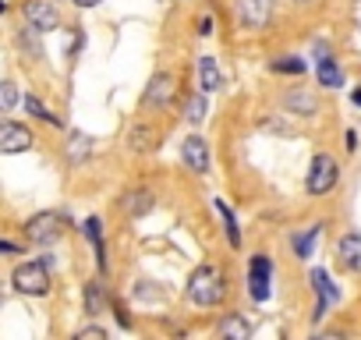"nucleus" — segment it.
<instances>
[{
  "label": "nucleus",
  "mask_w": 361,
  "mask_h": 340,
  "mask_svg": "<svg viewBox=\"0 0 361 340\" xmlns=\"http://www.w3.org/2000/svg\"><path fill=\"white\" fill-rule=\"evenodd\" d=\"M188 298L195 301V305H202V308H209V305H220L224 298H227V277H224V269H216V266H199L192 277H188Z\"/></svg>",
  "instance_id": "nucleus-1"
},
{
  "label": "nucleus",
  "mask_w": 361,
  "mask_h": 340,
  "mask_svg": "<svg viewBox=\"0 0 361 340\" xmlns=\"http://www.w3.org/2000/svg\"><path fill=\"white\" fill-rule=\"evenodd\" d=\"M11 287L25 298H47L50 294V269L47 259H32V262H18L11 269Z\"/></svg>",
  "instance_id": "nucleus-2"
},
{
  "label": "nucleus",
  "mask_w": 361,
  "mask_h": 340,
  "mask_svg": "<svg viewBox=\"0 0 361 340\" xmlns=\"http://www.w3.org/2000/svg\"><path fill=\"white\" fill-rule=\"evenodd\" d=\"M336 181H340V163H336L333 156H326V152L312 156L308 178H305L308 195H326V192H333V188H336Z\"/></svg>",
  "instance_id": "nucleus-3"
},
{
  "label": "nucleus",
  "mask_w": 361,
  "mask_h": 340,
  "mask_svg": "<svg viewBox=\"0 0 361 340\" xmlns=\"http://www.w3.org/2000/svg\"><path fill=\"white\" fill-rule=\"evenodd\" d=\"M61 234H64V217L61 213L47 210V213H36V217L25 220V238L32 245H54Z\"/></svg>",
  "instance_id": "nucleus-4"
},
{
  "label": "nucleus",
  "mask_w": 361,
  "mask_h": 340,
  "mask_svg": "<svg viewBox=\"0 0 361 340\" xmlns=\"http://www.w3.org/2000/svg\"><path fill=\"white\" fill-rule=\"evenodd\" d=\"M32 142H36L32 128H25V124H18V121H11V117H0V152H4V156L29 152Z\"/></svg>",
  "instance_id": "nucleus-5"
},
{
  "label": "nucleus",
  "mask_w": 361,
  "mask_h": 340,
  "mask_svg": "<svg viewBox=\"0 0 361 340\" xmlns=\"http://www.w3.org/2000/svg\"><path fill=\"white\" fill-rule=\"evenodd\" d=\"M22 15H25V22H29L32 32H54L61 25V15L54 8V0H25Z\"/></svg>",
  "instance_id": "nucleus-6"
},
{
  "label": "nucleus",
  "mask_w": 361,
  "mask_h": 340,
  "mask_svg": "<svg viewBox=\"0 0 361 340\" xmlns=\"http://www.w3.org/2000/svg\"><path fill=\"white\" fill-rule=\"evenodd\" d=\"M180 159H185V166L195 170V174H209V145H206V138L188 135L185 142H180Z\"/></svg>",
  "instance_id": "nucleus-7"
},
{
  "label": "nucleus",
  "mask_w": 361,
  "mask_h": 340,
  "mask_svg": "<svg viewBox=\"0 0 361 340\" xmlns=\"http://www.w3.org/2000/svg\"><path fill=\"white\" fill-rule=\"evenodd\" d=\"M234 11H238V25L255 32V29H266L269 22V0H238Z\"/></svg>",
  "instance_id": "nucleus-8"
},
{
  "label": "nucleus",
  "mask_w": 361,
  "mask_h": 340,
  "mask_svg": "<svg viewBox=\"0 0 361 340\" xmlns=\"http://www.w3.org/2000/svg\"><path fill=\"white\" fill-rule=\"evenodd\" d=\"M269 277H273V262L266 255H255L248 269V291L255 301H269Z\"/></svg>",
  "instance_id": "nucleus-9"
},
{
  "label": "nucleus",
  "mask_w": 361,
  "mask_h": 340,
  "mask_svg": "<svg viewBox=\"0 0 361 340\" xmlns=\"http://www.w3.org/2000/svg\"><path fill=\"white\" fill-rule=\"evenodd\" d=\"M312 287H315V294H319V305H315V315H312V319L319 322V319L329 312V305L340 298V291L333 287V280H329L326 269H312Z\"/></svg>",
  "instance_id": "nucleus-10"
},
{
  "label": "nucleus",
  "mask_w": 361,
  "mask_h": 340,
  "mask_svg": "<svg viewBox=\"0 0 361 340\" xmlns=\"http://www.w3.org/2000/svg\"><path fill=\"white\" fill-rule=\"evenodd\" d=\"M173 92H177V82H173V75H152V82H149V89H145V103L149 107H166L170 99H173Z\"/></svg>",
  "instance_id": "nucleus-11"
},
{
  "label": "nucleus",
  "mask_w": 361,
  "mask_h": 340,
  "mask_svg": "<svg viewBox=\"0 0 361 340\" xmlns=\"http://www.w3.org/2000/svg\"><path fill=\"white\" fill-rule=\"evenodd\" d=\"M336 255L347 273H361V234H343L336 245Z\"/></svg>",
  "instance_id": "nucleus-12"
},
{
  "label": "nucleus",
  "mask_w": 361,
  "mask_h": 340,
  "mask_svg": "<svg viewBox=\"0 0 361 340\" xmlns=\"http://www.w3.org/2000/svg\"><path fill=\"white\" fill-rule=\"evenodd\" d=\"M199 85H202V92H220L224 71H220L216 57H199Z\"/></svg>",
  "instance_id": "nucleus-13"
},
{
  "label": "nucleus",
  "mask_w": 361,
  "mask_h": 340,
  "mask_svg": "<svg viewBox=\"0 0 361 340\" xmlns=\"http://www.w3.org/2000/svg\"><path fill=\"white\" fill-rule=\"evenodd\" d=\"M213 210H216V213H220V220H224V231H227L231 248H241V227H238V217L231 213V206H227L224 199H213Z\"/></svg>",
  "instance_id": "nucleus-14"
},
{
  "label": "nucleus",
  "mask_w": 361,
  "mask_h": 340,
  "mask_svg": "<svg viewBox=\"0 0 361 340\" xmlns=\"http://www.w3.org/2000/svg\"><path fill=\"white\" fill-rule=\"evenodd\" d=\"M248 333H252V322H248L245 315L231 312V315H224V319H220V336H231V340H248Z\"/></svg>",
  "instance_id": "nucleus-15"
},
{
  "label": "nucleus",
  "mask_w": 361,
  "mask_h": 340,
  "mask_svg": "<svg viewBox=\"0 0 361 340\" xmlns=\"http://www.w3.org/2000/svg\"><path fill=\"white\" fill-rule=\"evenodd\" d=\"M82 231H85V238L92 241V248H96V266H99V269H106V245H103V227H99V220H96V217H89Z\"/></svg>",
  "instance_id": "nucleus-16"
},
{
  "label": "nucleus",
  "mask_w": 361,
  "mask_h": 340,
  "mask_svg": "<svg viewBox=\"0 0 361 340\" xmlns=\"http://www.w3.org/2000/svg\"><path fill=\"white\" fill-rule=\"evenodd\" d=\"M319 85H326V89H336V85H343V71H340V64H336L333 57L319 61Z\"/></svg>",
  "instance_id": "nucleus-17"
},
{
  "label": "nucleus",
  "mask_w": 361,
  "mask_h": 340,
  "mask_svg": "<svg viewBox=\"0 0 361 340\" xmlns=\"http://www.w3.org/2000/svg\"><path fill=\"white\" fill-rule=\"evenodd\" d=\"M22 103V92L11 78H0V114H11L15 107Z\"/></svg>",
  "instance_id": "nucleus-18"
},
{
  "label": "nucleus",
  "mask_w": 361,
  "mask_h": 340,
  "mask_svg": "<svg viewBox=\"0 0 361 340\" xmlns=\"http://www.w3.org/2000/svg\"><path fill=\"white\" fill-rule=\"evenodd\" d=\"M22 103H25V110H29L36 121H47V124L61 128V117H57V114H50V110L43 107V99H39V96H22Z\"/></svg>",
  "instance_id": "nucleus-19"
},
{
  "label": "nucleus",
  "mask_w": 361,
  "mask_h": 340,
  "mask_svg": "<svg viewBox=\"0 0 361 340\" xmlns=\"http://www.w3.org/2000/svg\"><path fill=\"white\" fill-rule=\"evenodd\" d=\"M206 114H209V103H206V96H202V92H195V96L185 103V121H188V124H202V121H206Z\"/></svg>",
  "instance_id": "nucleus-20"
},
{
  "label": "nucleus",
  "mask_w": 361,
  "mask_h": 340,
  "mask_svg": "<svg viewBox=\"0 0 361 340\" xmlns=\"http://www.w3.org/2000/svg\"><path fill=\"white\" fill-rule=\"evenodd\" d=\"M124 210H128L131 217L149 213V210H152V192H128V195H124Z\"/></svg>",
  "instance_id": "nucleus-21"
},
{
  "label": "nucleus",
  "mask_w": 361,
  "mask_h": 340,
  "mask_svg": "<svg viewBox=\"0 0 361 340\" xmlns=\"http://www.w3.org/2000/svg\"><path fill=\"white\" fill-rule=\"evenodd\" d=\"M103 308H106L103 287H99V280H89V284H85V312H89V315H99Z\"/></svg>",
  "instance_id": "nucleus-22"
},
{
  "label": "nucleus",
  "mask_w": 361,
  "mask_h": 340,
  "mask_svg": "<svg viewBox=\"0 0 361 340\" xmlns=\"http://www.w3.org/2000/svg\"><path fill=\"white\" fill-rule=\"evenodd\" d=\"M269 68L276 71V75H305V57H273L269 61Z\"/></svg>",
  "instance_id": "nucleus-23"
},
{
  "label": "nucleus",
  "mask_w": 361,
  "mask_h": 340,
  "mask_svg": "<svg viewBox=\"0 0 361 340\" xmlns=\"http://www.w3.org/2000/svg\"><path fill=\"white\" fill-rule=\"evenodd\" d=\"M322 234V227L315 224V227H308V234H298L294 238V252H298V259H308L312 252H315V238Z\"/></svg>",
  "instance_id": "nucleus-24"
},
{
  "label": "nucleus",
  "mask_w": 361,
  "mask_h": 340,
  "mask_svg": "<svg viewBox=\"0 0 361 340\" xmlns=\"http://www.w3.org/2000/svg\"><path fill=\"white\" fill-rule=\"evenodd\" d=\"M287 107H290V110H301V114H315V110H319L315 96H312V92H301V89H294V92L287 96Z\"/></svg>",
  "instance_id": "nucleus-25"
},
{
  "label": "nucleus",
  "mask_w": 361,
  "mask_h": 340,
  "mask_svg": "<svg viewBox=\"0 0 361 340\" xmlns=\"http://www.w3.org/2000/svg\"><path fill=\"white\" fill-rule=\"evenodd\" d=\"M152 138H156V128H149V124L131 128V149H152Z\"/></svg>",
  "instance_id": "nucleus-26"
},
{
  "label": "nucleus",
  "mask_w": 361,
  "mask_h": 340,
  "mask_svg": "<svg viewBox=\"0 0 361 340\" xmlns=\"http://www.w3.org/2000/svg\"><path fill=\"white\" fill-rule=\"evenodd\" d=\"M89 142H92L89 135H71V145H68V159H71V163H75V159H85V156H89V149H92Z\"/></svg>",
  "instance_id": "nucleus-27"
},
{
  "label": "nucleus",
  "mask_w": 361,
  "mask_h": 340,
  "mask_svg": "<svg viewBox=\"0 0 361 340\" xmlns=\"http://www.w3.org/2000/svg\"><path fill=\"white\" fill-rule=\"evenodd\" d=\"M75 336H78V340H85V336H99V340H103V336H106V329H99V326H85V329H78Z\"/></svg>",
  "instance_id": "nucleus-28"
},
{
  "label": "nucleus",
  "mask_w": 361,
  "mask_h": 340,
  "mask_svg": "<svg viewBox=\"0 0 361 340\" xmlns=\"http://www.w3.org/2000/svg\"><path fill=\"white\" fill-rule=\"evenodd\" d=\"M209 32H213V22L202 18V22H199V36H209Z\"/></svg>",
  "instance_id": "nucleus-29"
},
{
  "label": "nucleus",
  "mask_w": 361,
  "mask_h": 340,
  "mask_svg": "<svg viewBox=\"0 0 361 340\" xmlns=\"http://www.w3.org/2000/svg\"><path fill=\"white\" fill-rule=\"evenodd\" d=\"M71 4H75V8H85V11H89V8H96V4H99V0H71Z\"/></svg>",
  "instance_id": "nucleus-30"
},
{
  "label": "nucleus",
  "mask_w": 361,
  "mask_h": 340,
  "mask_svg": "<svg viewBox=\"0 0 361 340\" xmlns=\"http://www.w3.org/2000/svg\"><path fill=\"white\" fill-rule=\"evenodd\" d=\"M350 99H354V107H361V89H354V92H350Z\"/></svg>",
  "instance_id": "nucleus-31"
},
{
  "label": "nucleus",
  "mask_w": 361,
  "mask_h": 340,
  "mask_svg": "<svg viewBox=\"0 0 361 340\" xmlns=\"http://www.w3.org/2000/svg\"><path fill=\"white\" fill-rule=\"evenodd\" d=\"M0 305H4V284H0Z\"/></svg>",
  "instance_id": "nucleus-32"
},
{
  "label": "nucleus",
  "mask_w": 361,
  "mask_h": 340,
  "mask_svg": "<svg viewBox=\"0 0 361 340\" xmlns=\"http://www.w3.org/2000/svg\"><path fill=\"white\" fill-rule=\"evenodd\" d=\"M298 4H308V0H298Z\"/></svg>",
  "instance_id": "nucleus-33"
}]
</instances>
